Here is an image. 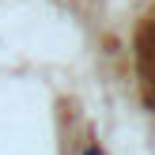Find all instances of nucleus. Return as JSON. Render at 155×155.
Returning a JSON list of instances; mask_svg holds the SVG:
<instances>
[{
    "label": "nucleus",
    "instance_id": "1",
    "mask_svg": "<svg viewBox=\"0 0 155 155\" xmlns=\"http://www.w3.org/2000/svg\"><path fill=\"white\" fill-rule=\"evenodd\" d=\"M83 155H102V151H98V144H91V148L83 151Z\"/></svg>",
    "mask_w": 155,
    "mask_h": 155
}]
</instances>
